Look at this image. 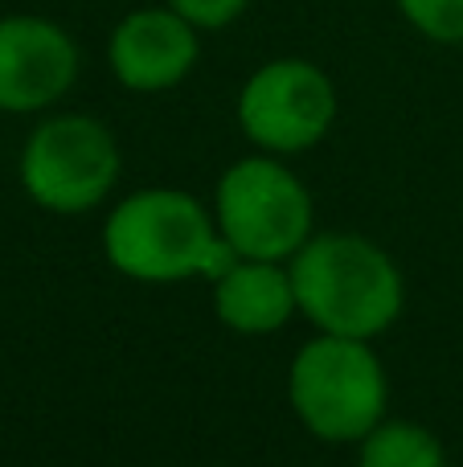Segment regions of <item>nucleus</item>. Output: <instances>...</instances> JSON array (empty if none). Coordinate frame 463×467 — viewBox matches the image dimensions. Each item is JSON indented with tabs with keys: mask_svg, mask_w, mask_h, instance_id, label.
I'll use <instances>...</instances> for the list:
<instances>
[{
	"mask_svg": "<svg viewBox=\"0 0 463 467\" xmlns=\"http://www.w3.org/2000/svg\"><path fill=\"white\" fill-rule=\"evenodd\" d=\"M312 193L283 156H246L230 164L213 189V222L242 258L292 263L312 238Z\"/></svg>",
	"mask_w": 463,
	"mask_h": 467,
	"instance_id": "20e7f679",
	"label": "nucleus"
},
{
	"mask_svg": "<svg viewBox=\"0 0 463 467\" xmlns=\"http://www.w3.org/2000/svg\"><path fill=\"white\" fill-rule=\"evenodd\" d=\"M213 312L230 332L271 337L300 312L292 271L267 258H238L221 279H213Z\"/></svg>",
	"mask_w": 463,
	"mask_h": 467,
	"instance_id": "1a4fd4ad",
	"label": "nucleus"
},
{
	"mask_svg": "<svg viewBox=\"0 0 463 467\" xmlns=\"http://www.w3.org/2000/svg\"><path fill=\"white\" fill-rule=\"evenodd\" d=\"M78 41L37 13L0 16V111L37 115L70 95L78 82Z\"/></svg>",
	"mask_w": 463,
	"mask_h": 467,
	"instance_id": "0eeeda50",
	"label": "nucleus"
},
{
	"mask_svg": "<svg viewBox=\"0 0 463 467\" xmlns=\"http://www.w3.org/2000/svg\"><path fill=\"white\" fill-rule=\"evenodd\" d=\"M287 271L304 320L333 337L374 340L398 320L406 304L398 263L361 234H312Z\"/></svg>",
	"mask_w": 463,
	"mask_h": 467,
	"instance_id": "f03ea898",
	"label": "nucleus"
},
{
	"mask_svg": "<svg viewBox=\"0 0 463 467\" xmlns=\"http://www.w3.org/2000/svg\"><path fill=\"white\" fill-rule=\"evenodd\" d=\"M287 402L320 443H361L390 406V381L369 340L320 332L287 369Z\"/></svg>",
	"mask_w": 463,
	"mask_h": 467,
	"instance_id": "7ed1b4c3",
	"label": "nucleus"
},
{
	"mask_svg": "<svg viewBox=\"0 0 463 467\" xmlns=\"http://www.w3.org/2000/svg\"><path fill=\"white\" fill-rule=\"evenodd\" d=\"M169 5L177 8L180 16H189L201 33H213V29L234 25L238 16L251 8V0H169Z\"/></svg>",
	"mask_w": 463,
	"mask_h": 467,
	"instance_id": "f8f14e48",
	"label": "nucleus"
},
{
	"mask_svg": "<svg viewBox=\"0 0 463 467\" xmlns=\"http://www.w3.org/2000/svg\"><path fill=\"white\" fill-rule=\"evenodd\" d=\"M103 254L136 283H213L242 258L221 238L213 210L185 189H136L123 197L103 222Z\"/></svg>",
	"mask_w": 463,
	"mask_h": 467,
	"instance_id": "f257e3e1",
	"label": "nucleus"
},
{
	"mask_svg": "<svg viewBox=\"0 0 463 467\" xmlns=\"http://www.w3.org/2000/svg\"><path fill=\"white\" fill-rule=\"evenodd\" d=\"M415 33L439 46H463V0H394Z\"/></svg>",
	"mask_w": 463,
	"mask_h": 467,
	"instance_id": "9b49d317",
	"label": "nucleus"
},
{
	"mask_svg": "<svg viewBox=\"0 0 463 467\" xmlns=\"http://www.w3.org/2000/svg\"><path fill=\"white\" fill-rule=\"evenodd\" d=\"M357 447V467H448L439 435L406 419H382Z\"/></svg>",
	"mask_w": 463,
	"mask_h": 467,
	"instance_id": "9d476101",
	"label": "nucleus"
},
{
	"mask_svg": "<svg viewBox=\"0 0 463 467\" xmlns=\"http://www.w3.org/2000/svg\"><path fill=\"white\" fill-rule=\"evenodd\" d=\"M119 144L90 115H49L29 131L16 177L33 205L49 213H90L119 181Z\"/></svg>",
	"mask_w": 463,
	"mask_h": 467,
	"instance_id": "39448f33",
	"label": "nucleus"
},
{
	"mask_svg": "<svg viewBox=\"0 0 463 467\" xmlns=\"http://www.w3.org/2000/svg\"><path fill=\"white\" fill-rule=\"evenodd\" d=\"M201 62V29L177 8L144 5L115 21L107 37V66L131 95H164L180 87Z\"/></svg>",
	"mask_w": 463,
	"mask_h": 467,
	"instance_id": "6e6552de",
	"label": "nucleus"
},
{
	"mask_svg": "<svg viewBox=\"0 0 463 467\" xmlns=\"http://www.w3.org/2000/svg\"><path fill=\"white\" fill-rule=\"evenodd\" d=\"M336 123V87L308 57H271L238 90V128L259 152L300 156Z\"/></svg>",
	"mask_w": 463,
	"mask_h": 467,
	"instance_id": "423d86ee",
	"label": "nucleus"
}]
</instances>
